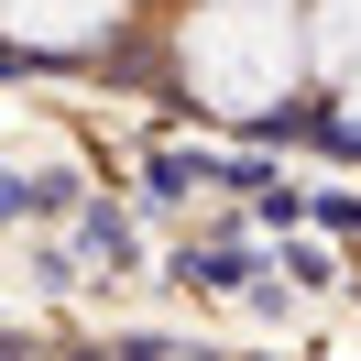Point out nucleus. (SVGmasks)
Wrapping results in <instances>:
<instances>
[{"mask_svg": "<svg viewBox=\"0 0 361 361\" xmlns=\"http://www.w3.org/2000/svg\"><path fill=\"white\" fill-rule=\"evenodd\" d=\"M339 121H350V132H361V66H350V110H339Z\"/></svg>", "mask_w": 361, "mask_h": 361, "instance_id": "obj_4", "label": "nucleus"}, {"mask_svg": "<svg viewBox=\"0 0 361 361\" xmlns=\"http://www.w3.org/2000/svg\"><path fill=\"white\" fill-rule=\"evenodd\" d=\"M186 77L197 99L219 110H263L307 77V23H295V0H208L186 11Z\"/></svg>", "mask_w": 361, "mask_h": 361, "instance_id": "obj_1", "label": "nucleus"}, {"mask_svg": "<svg viewBox=\"0 0 361 361\" xmlns=\"http://www.w3.org/2000/svg\"><path fill=\"white\" fill-rule=\"evenodd\" d=\"M307 66H361V0H317V23H307Z\"/></svg>", "mask_w": 361, "mask_h": 361, "instance_id": "obj_3", "label": "nucleus"}, {"mask_svg": "<svg viewBox=\"0 0 361 361\" xmlns=\"http://www.w3.org/2000/svg\"><path fill=\"white\" fill-rule=\"evenodd\" d=\"M0 23L23 33L33 55H77V44H99L121 23V0H0Z\"/></svg>", "mask_w": 361, "mask_h": 361, "instance_id": "obj_2", "label": "nucleus"}]
</instances>
